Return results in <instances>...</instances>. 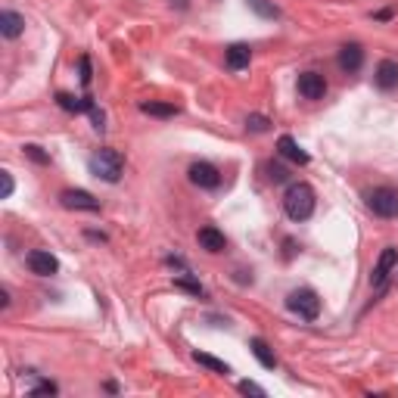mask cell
Listing matches in <instances>:
<instances>
[{"instance_id": "1", "label": "cell", "mask_w": 398, "mask_h": 398, "mask_svg": "<svg viewBox=\"0 0 398 398\" xmlns=\"http://www.w3.org/2000/svg\"><path fill=\"white\" fill-rule=\"evenodd\" d=\"M284 208L293 221H308L314 215V190L308 184H289L284 197Z\"/></svg>"}, {"instance_id": "2", "label": "cell", "mask_w": 398, "mask_h": 398, "mask_svg": "<svg viewBox=\"0 0 398 398\" xmlns=\"http://www.w3.org/2000/svg\"><path fill=\"white\" fill-rule=\"evenodd\" d=\"M121 171H125V162H121V156L115 153V150H100V153L91 156V175L106 180V184H115V180L121 178Z\"/></svg>"}, {"instance_id": "3", "label": "cell", "mask_w": 398, "mask_h": 398, "mask_svg": "<svg viewBox=\"0 0 398 398\" xmlns=\"http://www.w3.org/2000/svg\"><path fill=\"white\" fill-rule=\"evenodd\" d=\"M286 308L293 311V314L305 317V321H314V317L321 314V299H317L314 289H293V293L286 296Z\"/></svg>"}, {"instance_id": "4", "label": "cell", "mask_w": 398, "mask_h": 398, "mask_svg": "<svg viewBox=\"0 0 398 398\" xmlns=\"http://www.w3.org/2000/svg\"><path fill=\"white\" fill-rule=\"evenodd\" d=\"M367 206H371V212L380 215V218H395L398 215V190L395 187H376L371 197H367Z\"/></svg>"}, {"instance_id": "5", "label": "cell", "mask_w": 398, "mask_h": 398, "mask_svg": "<svg viewBox=\"0 0 398 398\" xmlns=\"http://www.w3.org/2000/svg\"><path fill=\"white\" fill-rule=\"evenodd\" d=\"M398 265V249H383V256H380V262H376L373 267V274H371V286L373 289H383L386 286V280H389V274H392V267Z\"/></svg>"}, {"instance_id": "6", "label": "cell", "mask_w": 398, "mask_h": 398, "mask_svg": "<svg viewBox=\"0 0 398 398\" xmlns=\"http://www.w3.org/2000/svg\"><path fill=\"white\" fill-rule=\"evenodd\" d=\"M190 180L197 187H202V190H215V187L221 184V175H218V168L215 165H208V162H193L190 165Z\"/></svg>"}, {"instance_id": "7", "label": "cell", "mask_w": 398, "mask_h": 398, "mask_svg": "<svg viewBox=\"0 0 398 398\" xmlns=\"http://www.w3.org/2000/svg\"><path fill=\"white\" fill-rule=\"evenodd\" d=\"M60 202L66 208H81V212H100V199H93L88 190H62Z\"/></svg>"}, {"instance_id": "8", "label": "cell", "mask_w": 398, "mask_h": 398, "mask_svg": "<svg viewBox=\"0 0 398 398\" xmlns=\"http://www.w3.org/2000/svg\"><path fill=\"white\" fill-rule=\"evenodd\" d=\"M299 93L305 100H324V93H327L324 75H317V72H302L299 75Z\"/></svg>"}, {"instance_id": "9", "label": "cell", "mask_w": 398, "mask_h": 398, "mask_svg": "<svg viewBox=\"0 0 398 398\" xmlns=\"http://www.w3.org/2000/svg\"><path fill=\"white\" fill-rule=\"evenodd\" d=\"M28 267H32V274H38V277H50V274H56L60 271V262H56L50 252L44 249H34V252H28Z\"/></svg>"}, {"instance_id": "10", "label": "cell", "mask_w": 398, "mask_h": 398, "mask_svg": "<svg viewBox=\"0 0 398 398\" xmlns=\"http://www.w3.org/2000/svg\"><path fill=\"white\" fill-rule=\"evenodd\" d=\"M336 62H339V69L352 75V72H358L361 62H364V50H361V44H345L343 50H339Z\"/></svg>"}, {"instance_id": "11", "label": "cell", "mask_w": 398, "mask_h": 398, "mask_svg": "<svg viewBox=\"0 0 398 398\" xmlns=\"http://www.w3.org/2000/svg\"><path fill=\"white\" fill-rule=\"evenodd\" d=\"M25 32V19L19 16V13H13V10H4L0 13V34L4 38H19V34Z\"/></svg>"}, {"instance_id": "12", "label": "cell", "mask_w": 398, "mask_h": 398, "mask_svg": "<svg viewBox=\"0 0 398 398\" xmlns=\"http://www.w3.org/2000/svg\"><path fill=\"white\" fill-rule=\"evenodd\" d=\"M376 88H383V91L398 88V62L383 60L380 66H376Z\"/></svg>"}, {"instance_id": "13", "label": "cell", "mask_w": 398, "mask_h": 398, "mask_svg": "<svg viewBox=\"0 0 398 398\" xmlns=\"http://www.w3.org/2000/svg\"><path fill=\"white\" fill-rule=\"evenodd\" d=\"M197 240H199V246L206 252H224V249H227V240H224V234L218 227H202L197 234Z\"/></svg>"}, {"instance_id": "14", "label": "cell", "mask_w": 398, "mask_h": 398, "mask_svg": "<svg viewBox=\"0 0 398 398\" xmlns=\"http://www.w3.org/2000/svg\"><path fill=\"white\" fill-rule=\"evenodd\" d=\"M277 150H280V156H284V159H289V162L308 165V153H305V150H302L299 143H296L289 134H284V137H280V140H277Z\"/></svg>"}, {"instance_id": "15", "label": "cell", "mask_w": 398, "mask_h": 398, "mask_svg": "<svg viewBox=\"0 0 398 398\" xmlns=\"http://www.w3.org/2000/svg\"><path fill=\"white\" fill-rule=\"evenodd\" d=\"M249 60H252V50L246 44H230L227 53H224V62H227V69H234V72L246 69L249 66Z\"/></svg>"}, {"instance_id": "16", "label": "cell", "mask_w": 398, "mask_h": 398, "mask_svg": "<svg viewBox=\"0 0 398 398\" xmlns=\"http://www.w3.org/2000/svg\"><path fill=\"white\" fill-rule=\"evenodd\" d=\"M249 349H252V354H256L258 361H262V367H267V371H274V367H277V358H274L271 345H267V343H265L262 336L249 339Z\"/></svg>"}, {"instance_id": "17", "label": "cell", "mask_w": 398, "mask_h": 398, "mask_svg": "<svg viewBox=\"0 0 398 398\" xmlns=\"http://www.w3.org/2000/svg\"><path fill=\"white\" fill-rule=\"evenodd\" d=\"M56 103H60L66 112H84L93 106V100L91 97H72V93H56Z\"/></svg>"}, {"instance_id": "18", "label": "cell", "mask_w": 398, "mask_h": 398, "mask_svg": "<svg viewBox=\"0 0 398 398\" xmlns=\"http://www.w3.org/2000/svg\"><path fill=\"white\" fill-rule=\"evenodd\" d=\"M193 361H197V364H202V367H208V371H215V373H224V376L230 373V367L224 364V361L212 358V354H206V352H193Z\"/></svg>"}, {"instance_id": "19", "label": "cell", "mask_w": 398, "mask_h": 398, "mask_svg": "<svg viewBox=\"0 0 398 398\" xmlns=\"http://www.w3.org/2000/svg\"><path fill=\"white\" fill-rule=\"evenodd\" d=\"M140 112L156 115V119H171V115H178V106H171V103H140Z\"/></svg>"}, {"instance_id": "20", "label": "cell", "mask_w": 398, "mask_h": 398, "mask_svg": "<svg viewBox=\"0 0 398 398\" xmlns=\"http://www.w3.org/2000/svg\"><path fill=\"white\" fill-rule=\"evenodd\" d=\"M249 6L258 13V16H265V19H277L280 13H277V6L274 4H267V0H249Z\"/></svg>"}, {"instance_id": "21", "label": "cell", "mask_w": 398, "mask_h": 398, "mask_svg": "<svg viewBox=\"0 0 398 398\" xmlns=\"http://www.w3.org/2000/svg\"><path fill=\"white\" fill-rule=\"evenodd\" d=\"M175 289H184V293H190V296H206V289H202L197 280H190V277H178Z\"/></svg>"}, {"instance_id": "22", "label": "cell", "mask_w": 398, "mask_h": 398, "mask_svg": "<svg viewBox=\"0 0 398 398\" xmlns=\"http://www.w3.org/2000/svg\"><path fill=\"white\" fill-rule=\"evenodd\" d=\"M267 125H271V121H267L265 115H249V119H246V128H249V131H256V134L267 131Z\"/></svg>"}, {"instance_id": "23", "label": "cell", "mask_w": 398, "mask_h": 398, "mask_svg": "<svg viewBox=\"0 0 398 398\" xmlns=\"http://www.w3.org/2000/svg\"><path fill=\"white\" fill-rule=\"evenodd\" d=\"M265 171H267V178H271L274 184H280V180H286V178H289V171L284 168V165H274V162H271V165H265Z\"/></svg>"}, {"instance_id": "24", "label": "cell", "mask_w": 398, "mask_h": 398, "mask_svg": "<svg viewBox=\"0 0 398 398\" xmlns=\"http://www.w3.org/2000/svg\"><path fill=\"white\" fill-rule=\"evenodd\" d=\"M25 156H28V159H34L38 165H47V162H50V156H47V153H41V147H34V143H28V147H25Z\"/></svg>"}, {"instance_id": "25", "label": "cell", "mask_w": 398, "mask_h": 398, "mask_svg": "<svg viewBox=\"0 0 398 398\" xmlns=\"http://www.w3.org/2000/svg\"><path fill=\"white\" fill-rule=\"evenodd\" d=\"M240 392H243V395L265 398V389H262V386H256V383H249V380H243V383H240Z\"/></svg>"}, {"instance_id": "26", "label": "cell", "mask_w": 398, "mask_h": 398, "mask_svg": "<svg viewBox=\"0 0 398 398\" xmlns=\"http://www.w3.org/2000/svg\"><path fill=\"white\" fill-rule=\"evenodd\" d=\"M0 180H4V193H0V197L10 199L13 197V175H10V171H0Z\"/></svg>"}, {"instance_id": "27", "label": "cell", "mask_w": 398, "mask_h": 398, "mask_svg": "<svg viewBox=\"0 0 398 398\" xmlns=\"http://www.w3.org/2000/svg\"><path fill=\"white\" fill-rule=\"evenodd\" d=\"M32 395H56V383H38L32 389Z\"/></svg>"}, {"instance_id": "28", "label": "cell", "mask_w": 398, "mask_h": 398, "mask_svg": "<svg viewBox=\"0 0 398 398\" xmlns=\"http://www.w3.org/2000/svg\"><path fill=\"white\" fill-rule=\"evenodd\" d=\"M78 69H81V84H91V60H88V56L78 60Z\"/></svg>"}, {"instance_id": "29", "label": "cell", "mask_w": 398, "mask_h": 398, "mask_svg": "<svg viewBox=\"0 0 398 398\" xmlns=\"http://www.w3.org/2000/svg\"><path fill=\"white\" fill-rule=\"evenodd\" d=\"M88 112H91V119H93V128H97V131H103V128H106V125H103V112H100L97 106H91Z\"/></svg>"}, {"instance_id": "30", "label": "cell", "mask_w": 398, "mask_h": 398, "mask_svg": "<svg viewBox=\"0 0 398 398\" xmlns=\"http://www.w3.org/2000/svg\"><path fill=\"white\" fill-rule=\"evenodd\" d=\"M171 4H178V6H180V10H184V6H187V0H171Z\"/></svg>"}]
</instances>
